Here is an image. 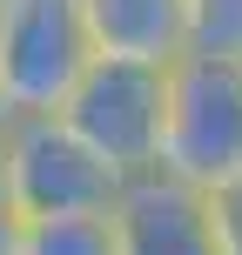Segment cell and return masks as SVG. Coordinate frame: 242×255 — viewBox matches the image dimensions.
<instances>
[{
	"instance_id": "obj_5",
	"label": "cell",
	"mask_w": 242,
	"mask_h": 255,
	"mask_svg": "<svg viewBox=\"0 0 242 255\" xmlns=\"http://www.w3.org/2000/svg\"><path fill=\"white\" fill-rule=\"evenodd\" d=\"M108 229H115V255H216V229H209V195L189 181L162 175H128L108 202Z\"/></svg>"
},
{
	"instance_id": "obj_8",
	"label": "cell",
	"mask_w": 242,
	"mask_h": 255,
	"mask_svg": "<svg viewBox=\"0 0 242 255\" xmlns=\"http://www.w3.org/2000/svg\"><path fill=\"white\" fill-rule=\"evenodd\" d=\"M189 47L242 54V0H189Z\"/></svg>"
},
{
	"instance_id": "obj_3",
	"label": "cell",
	"mask_w": 242,
	"mask_h": 255,
	"mask_svg": "<svg viewBox=\"0 0 242 255\" xmlns=\"http://www.w3.org/2000/svg\"><path fill=\"white\" fill-rule=\"evenodd\" d=\"M0 181L27 222L40 215H94L121 181L61 128V115H7L0 128Z\"/></svg>"
},
{
	"instance_id": "obj_4",
	"label": "cell",
	"mask_w": 242,
	"mask_h": 255,
	"mask_svg": "<svg viewBox=\"0 0 242 255\" xmlns=\"http://www.w3.org/2000/svg\"><path fill=\"white\" fill-rule=\"evenodd\" d=\"M94 61L74 0H0V108L54 115Z\"/></svg>"
},
{
	"instance_id": "obj_9",
	"label": "cell",
	"mask_w": 242,
	"mask_h": 255,
	"mask_svg": "<svg viewBox=\"0 0 242 255\" xmlns=\"http://www.w3.org/2000/svg\"><path fill=\"white\" fill-rule=\"evenodd\" d=\"M209 229H216V255H242V181L209 188Z\"/></svg>"
},
{
	"instance_id": "obj_2",
	"label": "cell",
	"mask_w": 242,
	"mask_h": 255,
	"mask_svg": "<svg viewBox=\"0 0 242 255\" xmlns=\"http://www.w3.org/2000/svg\"><path fill=\"white\" fill-rule=\"evenodd\" d=\"M162 101H168V67L101 61L94 54L54 115L115 181H128L162 161Z\"/></svg>"
},
{
	"instance_id": "obj_1",
	"label": "cell",
	"mask_w": 242,
	"mask_h": 255,
	"mask_svg": "<svg viewBox=\"0 0 242 255\" xmlns=\"http://www.w3.org/2000/svg\"><path fill=\"white\" fill-rule=\"evenodd\" d=\"M162 175L189 188L242 181V54H175L162 101Z\"/></svg>"
},
{
	"instance_id": "obj_10",
	"label": "cell",
	"mask_w": 242,
	"mask_h": 255,
	"mask_svg": "<svg viewBox=\"0 0 242 255\" xmlns=\"http://www.w3.org/2000/svg\"><path fill=\"white\" fill-rule=\"evenodd\" d=\"M20 229H27V215H20V208H13L7 181H0V255H13V249H20Z\"/></svg>"
},
{
	"instance_id": "obj_7",
	"label": "cell",
	"mask_w": 242,
	"mask_h": 255,
	"mask_svg": "<svg viewBox=\"0 0 242 255\" xmlns=\"http://www.w3.org/2000/svg\"><path fill=\"white\" fill-rule=\"evenodd\" d=\"M13 255H115L108 208H94V215H40V222H27Z\"/></svg>"
},
{
	"instance_id": "obj_6",
	"label": "cell",
	"mask_w": 242,
	"mask_h": 255,
	"mask_svg": "<svg viewBox=\"0 0 242 255\" xmlns=\"http://www.w3.org/2000/svg\"><path fill=\"white\" fill-rule=\"evenodd\" d=\"M74 7L101 61L168 67L175 54H189V0H74Z\"/></svg>"
},
{
	"instance_id": "obj_11",
	"label": "cell",
	"mask_w": 242,
	"mask_h": 255,
	"mask_svg": "<svg viewBox=\"0 0 242 255\" xmlns=\"http://www.w3.org/2000/svg\"><path fill=\"white\" fill-rule=\"evenodd\" d=\"M0 128H7V108H0Z\"/></svg>"
}]
</instances>
